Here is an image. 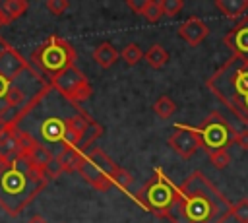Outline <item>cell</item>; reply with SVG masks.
I'll return each instance as SVG.
<instances>
[{
  "label": "cell",
  "mask_w": 248,
  "mask_h": 223,
  "mask_svg": "<svg viewBox=\"0 0 248 223\" xmlns=\"http://www.w3.org/2000/svg\"><path fill=\"white\" fill-rule=\"evenodd\" d=\"M231 217V202L202 173L194 171L178 186L170 223H225Z\"/></svg>",
  "instance_id": "6da1fadb"
},
{
  "label": "cell",
  "mask_w": 248,
  "mask_h": 223,
  "mask_svg": "<svg viewBox=\"0 0 248 223\" xmlns=\"http://www.w3.org/2000/svg\"><path fill=\"white\" fill-rule=\"evenodd\" d=\"M50 176L37 169L25 155L17 153L0 159V207L10 215H19L35 196L46 186Z\"/></svg>",
  "instance_id": "7a4b0ae2"
},
{
  "label": "cell",
  "mask_w": 248,
  "mask_h": 223,
  "mask_svg": "<svg viewBox=\"0 0 248 223\" xmlns=\"http://www.w3.org/2000/svg\"><path fill=\"white\" fill-rule=\"evenodd\" d=\"M205 85L219 103L248 124V58L231 56L207 78Z\"/></svg>",
  "instance_id": "3957f363"
},
{
  "label": "cell",
  "mask_w": 248,
  "mask_h": 223,
  "mask_svg": "<svg viewBox=\"0 0 248 223\" xmlns=\"http://www.w3.org/2000/svg\"><path fill=\"white\" fill-rule=\"evenodd\" d=\"M76 58H78V52L68 39L58 35H48L31 52V66L43 76L54 80L68 68L76 66Z\"/></svg>",
  "instance_id": "277c9868"
},
{
  "label": "cell",
  "mask_w": 248,
  "mask_h": 223,
  "mask_svg": "<svg viewBox=\"0 0 248 223\" xmlns=\"http://www.w3.org/2000/svg\"><path fill=\"white\" fill-rule=\"evenodd\" d=\"M176 192H178V186L161 169H155L153 176L134 196L143 209L151 211L153 215H157L161 219L163 217L169 219L174 200H176Z\"/></svg>",
  "instance_id": "5b68a950"
},
{
  "label": "cell",
  "mask_w": 248,
  "mask_h": 223,
  "mask_svg": "<svg viewBox=\"0 0 248 223\" xmlns=\"http://www.w3.org/2000/svg\"><path fill=\"white\" fill-rule=\"evenodd\" d=\"M120 167L101 149V147H91L83 153V161L79 167L81 178L93 186L99 192H107L114 186V176Z\"/></svg>",
  "instance_id": "8992f818"
},
{
  "label": "cell",
  "mask_w": 248,
  "mask_h": 223,
  "mask_svg": "<svg viewBox=\"0 0 248 223\" xmlns=\"http://www.w3.org/2000/svg\"><path fill=\"white\" fill-rule=\"evenodd\" d=\"M200 134V147L211 155L215 151H229V147L234 143L236 130L234 126L217 111L209 112L203 122L198 128Z\"/></svg>",
  "instance_id": "52a82bcc"
},
{
  "label": "cell",
  "mask_w": 248,
  "mask_h": 223,
  "mask_svg": "<svg viewBox=\"0 0 248 223\" xmlns=\"http://www.w3.org/2000/svg\"><path fill=\"white\" fill-rule=\"evenodd\" d=\"M50 85L56 93H60L72 105L83 103L93 93V87H91L89 80L85 78V74L78 66H72L66 72H62L60 76H56L54 80H50Z\"/></svg>",
  "instance_id": "ba28073f"
},
{
  "label": "cell",
  "mask_w": 248,
  "mask_h": 223,
  "mask_svg": "<svg viewBox=\"0 0 248 223\" xmlns=\"http://www.w3.org/2000/svg\"><path fill=\"white\" fill-rule=\"evenodd\" d=\"M167 143L170 145V149L180 155L182 159H190L198 149H200V134L198 128L188 126V124H176L172 134L169 136Z\"/></svg>",
  "instance_id": "9c48e42d"
},
{
  "label": "cell",
  "mask_w": 248,
  "mask_h": 223,
  "mask_svg": "<svg viewBox=\"0 0 248 223\" xmlns=\"http://www.w3.org/2000/svg\"><path fill=\"white\" fill-rule=\"evenodd\" d=\"M223 43L231 48L232 56L248 58V16L234 23L223 37Z\"/></svg>",
  "instance_id": "30bf717a"
},
{
  "label": "cell",
  "mask_w": 248,
  "mask_h": 223,
  "mask_svg": "<svg viewBox=\"0 0 248 223\" xmlns=\"http://www.w3.org/2000/svg\"><path fill=\"white\" fill-rule=\"evenodd\" d=\"M31 68V62H27L14 47H8L2 54H0V74L4 78H8L10 81H16L19 76H23V72H27Z\"/></svg>",
  "instance_id": "8fae6325"
},
{
  "label": "cell",
  "mask_w": 248,
  "mask_h": 223,
  "mask_svg": "<svg viewBox=\"0 0 248 223\" xmlns=\"http://www.w3.org/2000/svg\"><path fill=\"white\" fill-rule=\"evenodd\" d=\"M178 37L184 39L188 45L198 47L209 33V27L200 19V17H188L180 27H178Z\"/></svg>",
  "instance_id": "7c38bea8"
},
{
  "label": "cell",
  "mask_w": 248,
  "mask_h": 223,
  "mask_svg": "<svg viewBox=\"0 0 248 223\" xmlns=\"http://www.w3.org/2000/svg\"><path fill=\"white\" fill-rule=\"evenodd\" d=\"M81 161H83V151H79V149H62V151H58L56 157H54L56 175L79 171Z\"/></svg>",
  "instance_id": "4fadbf2b"
},
{
  "label": "cell",
  "mask_w": 248,
  "mask_h": 223,
  "mask_svg": "<svg viewBox=\"0 0 248 223\" xmlns=\"http://www.w3.org/2000/svg\"><path fill=\"white\" fill-rule=\"evenodd\" d=\"M91 56H93V60L97 62L99 68L107 70V68H110L112 64H116V60L120 58V52L116 50V47H114L112 43H108V41H101L99 45H95Z\"/></svg>",
  "instance_id": "5bb4252c"
},
{
  "label": "cell",
  "mask_w": 248,
  "mask_h": 223,
  "mask_svg": "<svg viewBox=\"0 0 248 223\" xmlns=\"http://www.w3.org/2000/svg\"><path fill=\"white\" fill-rule=\"evenodd\" d=\"M27 8H29L27 0H2L0 2V17H2L4 25L21 17L27 12Z\"/></svg>",
  "instance_id": "9a60e30c"
},
{
  "label": "cell",
  "mask_w": 248,
  "mask_h": 223,
  "mask_svg": "<svg viewBox=\"0 0 248 223\" xmlns=\"http://www.w3.org/2000/svg\"><path fill=\"white\" fill-rule=\"evenodd\" d=\"M215 8L229 19H236L244 16L248 10V0H215Z\"/></svg>",
  "instance_id": "2e32d148"
},
{
  "label": "cell",
  "mask_w": 248,
  "mask_h": 223,
  "mask_svg": "<svg viewBox=\"0 0 248 223\" xmlns=\"http://www.w3.org/2000/svg\"><path fill=\"white\" fill-rule=\"evenodd\" d=\"M145 62L153 68V70H161L167 62H169V52H167V48L165 47H161V45H153V47H149V50L145 52Z\"/></svg>",
  "instance_id": "e0dca14e"
},
{
  "label": "cell",
  "mask_w": 248,
  "mask_h": 223,
  "mask_svg": "<svg viewBox=\"0 0 248 223\" xmlns=\"http://www.w3.org/2000/svg\"><path fill=\"white\" fill-rule=\"evenodd\" d=\"M153 112H155L159 118L167 120V118H170V116L176 112V103H174L169 95H161V97L153 103Z\"/></svg>",
  "instance_id": "ac0fdd59"
},
{
  "label": "cell",
  "mask_w": 248,
  "mask_h": 223,
  "mask_svg": "<svg viewBox=\"0 0 248 223\" xmlns=\"http://www.w3.org/2000/svg\"><path fill=\"white\" fill-rule=\"evenodd\" d=\"M143 56H145V54L141 52V48H140L138 43H128V45L122 48V52H120V58H124V62H126L128 66H136Z\"/></svg>",
  "instance_id": "d6986e66"
},
{
  "label": "cell",
  "mask_w": 248,
  "mask_h": 223,
  "mask_svg": "<svg viewBox=\"0 0 248 223\" xmlns=\"http://www.w3.org/2000/svg\"><path fill=\"white\" fill-rule=\"evenodd\" d=\"M141 17L147 23H157L163 17V10H161V0H147V6L141 14Z\"/></svg>",
  "instance_id": "ffe728a7"
},
{
  "label": "cell",
  "mask_w": 248,
  "mask_h": 223,
  "mask_svg": "<svg viewBox=\"0 0 248 223\" xmlns=\"http://www.w3.org/2000/svg\"><path fill=\"white\" fill-rule=\"evenodd\" d=\"M231 217H234L236 223H248V198L231 204Z\"/></svg>",
  "instance_id": "44dd1931"
},
{
  "label": "cell",
  "mask_w": 248,
  "mask_h": 223,
  "mask_svg": "<svg viewBox=\"0 0 248 223\" xmlns=\"http://www.w3.org/2000/svg\"><path fill=\"white\" fill-rule=\"evenodd\" d=\"M184 8V0H161L163 17H174Z\"/></svg>",
  "instance_id": "7402d4cb"
},
{
  "label": "cell",
  "mask_w": 248,
  "mask_h": 223,
  "mask_svg": "<svg viewBox=\"0 0 248 223\" xmlns=\"http://www.w3.org/2000/svg\"><path fill=\"white\" fill-rule=\"evenodd\" d=\"M207 157H209V163H211L213 167H217V169H225V167H229L231 161H232V155H231L229 151H215V153H211V155H207Z\"/></svg>",
  "instance_id": "603a6c76"
},
{
  "label": "cell",
  "mask_w": 248,
  "mask_h": 223,
  "mask_svg": "<svg viewBox=\"0 0 248 223\" xmlns=\"http://www.w3.org/2000/svg\"><path fill=\"white\" fill-rule=\"evenodd\" d=\"M132 180H134L132 175H130L126 169L120 167V169L116 171V176H114V186H116L118 190H128V186L132 184Z\"/></svg>",
  "instance_id": "cb8c5ba5"
},
{
  "label": "cell",
  "mask_w": 248,
  "mask_h": 223,
  "mask_svg": "<svg viewBox=\"0 0 248 223\" xmlns=\"http://www.w3.org/2000/svg\"><path fill=\"white\" fill-rule=\"evenodd\" d=\"M46 10L52 14V16H62L68 8H70V2L68 0H46Z\"/></svg>",
  "instance_id": "d4e9b609"
},
{
  "label": "cell",
  "mask_w": 248,
  "mask_h": 223,
  "mask_svg": "<svg viewBox=\"0 0 248 223\" xmlns=\"http://www.w3.org/2000/svg\"><path fill=\"white\" fill-rule=\"evenodd\" d=\"M234 143H236L240 149L248 151V128H244V130L236 132V136H234Z\"/></svg>",
  "instance_id": "484cf974"
},
{
  "label": "cell",
  "mask_w": 248,
  "mask_h": 223,
  "mask_svg": "<svg viewBox=\"0 0 248 223\" xmlns=\"http://www.w3.org/2000/svg\"><path fill=\"white\" fill-rule=\"evenodd\" d=\"M126 4H128V8H130L132 12H136L138 16H141L143 10H145V6H147V0H128Z\"/></svg>",
  "instance_id": "4316f807"
},
{
  "label": "cell",
  "mask_w": 248,
  "mask_h": 223,
  "mask_svg": "<svg viewBox=\"0 0 248 223\" xmlns=\"http://www.w3.org/2000/svg\"><path fill=\"white\" fill-rule=\"evenodd\" d=\"M27 223H48L43 215H33V217H29V221Z\"/></svg>",
  "instance_id": "83f0119b"
},
{
  "label": "cell",
  "mask_w": 248,
  "mask_h": 223,
  "mask_svg": "<svg viewBox=\"0 0 248 223\" xmlns=\"http://www.w3.org/2000/svg\"><path fill=\"white\" fill-rule=\"evenodd\" d=\"M8 47H10V45H8V43H6V41H4L2 37H0V54H2V52H4V50H6Z\"/></svg>",
  "instance_id": "f1b7e54d"
},
{
  "label": "cell",
  "mask_w": 248,
  "mask_h": 223,
  "mask_svg": "<svg viewBox=\"0 0 248 223\" xmlns=\"http://www.w3.org/2000/svg\"><path fill=\"white\" fill-rule=\"evenodd\" d=\"M2 25H4V21H2V17H0V27H2Z\"/></svg>",
  "instance_id": "f546056e"
},
{
  "label": "cell",
  "mask_w": 248,
  "mask_h": 223,
  "mask_svg": "<svg viewBox=\"0 0 248 223\" xmlns=\"http://www.w3.org/2000/svg\"><path fill=\"white\" fill-rule=\"evenodd\" d=\"M0 159H2V157H0Z\"/></svg>",
  "instance_id": "4dcf8cb0"
}]
</instances>
